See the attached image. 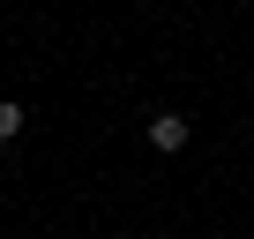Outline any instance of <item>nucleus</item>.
<instances>
[{
	"label": "nucleus",
	"instance_id": "obj_1",
	"mask_svg": "<svg viewBox=\"0 0 254 239\" xmlns=\"http://www.w3.org/2000/svg\"><path fill=\"white\" fill-rule=\"evenodd\" d=\"M187 135H194V127H187L180 112H157V120H150V150H165V157H172V150H187Z\"/></svg>",
	"mask_w": 254,
	"mask_h": 239
},
{
	"label": "nucleus",
	"instance_id": "obj_2",
	"mask_svg": "<svg viewBox=\"0 0 254 239\" xmlns=\"http://www.w3.org/2000/svg\"><path fill=\"white\" fill-rule=\"evenodd\" d=\"M23 135V105H8V97H0V142H15Z\"/></svg>",
	"mask_w": 254,
	"mask_h": 239
}]
</instances>
